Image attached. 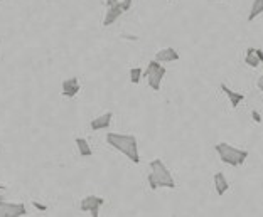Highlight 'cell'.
I'll list each match as a JSON object with an SVG mask.
<instances>
[{
    "label": "cell",
    "instance_id": "52a82bcc",
    "mask_svg": "<svg viewBox=\"0 0 263 217\" xmlns=\"http://www.w3.org/2000/svg\"><path fill=\"white\" fill-rule=\"evenodd\" d=\"M26 214L27 209L24 204H10L0 199V217H19Z\"/></svg>",
    "mask_w": 263,
    "mask_h": 217
},
{
    "label": "cell",
    "instance_id": "e0dca14e",
    "mask_svg": "<svg viewBox=\"0 0 263 217\" xmlns=\"http://www.w3.org/2000/svg\"><path fill=\"white\" fill-rule=\"evenodd\" d=\"M256 86H258V89L263 93V74L258 77V81H256Z\"/></svg>",
    "mask_w": 263,
    "mask_h": 217
},
{
    "label": "cell",
    "instance_id": "d6986e66",
    "mask_svg": "<svg viewBox=\"0 0 263 217\" xmlns=\"http://www.w3.org/2000/svg\"><path fill=\"white\" fill-rule=\"evenodd\" d=\"M117 2H120V0H106V7H111V5H115Z\"/></svg>",
    "mask_w": 263,
    "mask_h": 217
},
{
    "label": "cell",
    "instance_id": "9a60e30c",
    "mask_svg": "<svg viewBox=\"0 0 263 217\" xmlns=\"http://www.w3.org/2000/svg\"><path fill=\"white\" fill-rule=\"evenodd\" d=\"M260 14H263V0H253L252 10H250V15H248V22H252L253 19H256Z\"/></svg>",
    "mask_w": 263,
    "mask_h": 217
},
{
    "label": "cell",
    "instance_id": "8fae6325",
    "mask_svg": "<svg viewBox=\"0 0 263 217\" xmlns=\"http://www.w3.org/2000/svg\"><path fill=\"white\" fill-rule=\"evenodd\" d=\"M177 59H179V52L174 47H165V49L155 54V61L159 63H171V61H177Z\"/></svg>",
    "mask_w": 263,
    "mask_h": 217
},
{
    "label": "cell",
    "instance_id": "44dd1931",
    "mask_svg": "<svg viewBox=\"0 0 263 217\" xmlns=\"http://www.w3.org/2000/svg\"><path fill=\"white\" fill-rule=\"evenodd\" d=\"M4 189H5V187H4V185H0V190H4Z\"/></svg>",
    "mask_w": 263,
    "mask_h": 217
},
{
    "label": "cell",
    "instance_id": "7a4b0ae2",
    "mask_svg": "<svg viewBox=\"0 0 263 217\" xmlns=\"http://www.w3.org/2000/svg\"><path fill=\"white\" fill-rule=\"evenodd\" d=\"M151 173H148V187L152 190H157L159 187H167V189H176L174 177L169 168L165 167V164L160 159H155L151 162Z\"/></svg>",
    "mask_w": 263,
    "mask_h": 217
},
{
    "label": "cell",
    "instance_id": "5bb4252c",
    "mask_svg": "<svg viewBox=\"0 0 263 217\" xmlns=\"http://www.w3.org/2000/svg\"><path fill=\"white\" fill-rule=\"evenodd\" d=\"M76 147H78V150H80L81 156H91L93 155V150L85 138H76Z\"/></svg>",
    "mask_w": 263,
    "mask_h": 217
},
{
    "label": "cell",
    "instance_id": "6da1fadb",
    "mask_svg": "<svg viewBox=\"0 0 263 217\" xmlns=\"http://www.w3.org/2000/svg\"><path fill=\"white\" fill-rule=\"evenodd\" d=\"M106 143L115 150H118V152H122L128 160L134 162V164H140L139 145H137V138L134 135L108 133L106 135Z\"/></svg>",
    "mask_w": 263,
    "mask_h": 217
},
{
    "label": "cell",
    "instance_id": "ffe728a7",
    "mask_svg": "<svg viewBox=\"0 0 263 217\" xmlns=\"http://www.w3.org/2000/svg\"><path fill=\"white\" fill-rule=\"evenodd\" d=\"M253 118H255V122H256V123H260V122H261V120H260V114L256 113V111H253Z\"/></svg>",
    "mask_w": 263,
    "mask_h": 217
},
{
    "label": "cell",
    "instance_id": "9c48e42d",
    "mask_svg": "<svg viewBox=\"0 0 263 217\" xmlns=\"http://www.w3.org/2000/svg\"><path fill=\"white\" fill-rule=\"evenodd\" d=\"M111 118H113V113L108 111L105 114H101V116L91 120V123H89V126H91L93 131H100V130H106L111 123Z\"/></svg>",
    "mask_w": 263,
    "mask_h": 217
},
{
    "label": "cell",
    "instance_id": "2e32d148",
    "mask_svg": "<svg viewBox=\"0 0 263 217\" xmlns=\"http://www.w3.org/2000/svg\"><path fill=\"white\" fill-rule=\"evenodd\" d=\"M142 72H143L142 68H132L130 69V81L134 84H139L142 80Z\"/></svg>",
    "mask_w": 263,
    "mask_h": 217
},
{
    "label": "cell",
    "instance_id": "4fadbf2b",
    "mask_svg": "<svg viewBox=\"0 0 263 217\" xmlns=\"http://www.w3.org/2000/svg\"><path fill=\"white\" fill-rule=\"evenodd\" d=\"M214 187H216V192H218V195H224V192L230 189V185H228V180H226L224 173L218 172L216 175H214Z\"/></svg>",
    "mask_w": 263,
    "mask_h": 217
},
{
    "label": "cell",
    "instance_id": "7c38bea8",
    "mask_svg": "<svg viewBox=\"0 0 263 217\" xmlns=\"http://www.w3.org/2000/svg\"><path fill=\"white\" fill-rule=\"evenodd\" d=\"M221 91H223L226 96L230 98V103H231V106L233 108H236L238 105L241 103V101L245 100V96L241 94V93H235V91H231V89L226 86V84H221Z\"/></svg>",
    "mask_w": 263,
    "mask_h": 217
},
{
    "label": "cell",
    "instance_id": "5b68a950",
    "mask_svg": "<svg viewBox=\"0 0 263 217\" xmlns=\"http://www.w3.org/2000/svg\"><path fill=\"white\" fill-rule=\"evenodd\" d=\"M132 7V0H123V2H117L115 5L108 7V12H106L105 19H103V26L108 27L113 22H117V19L120 17L123 12H127Z\"/></svg>",
    "mask_w": 263,
    "mask_h": 217
},
{
    "label": "cell",
    "instance_id": "ba28073f",
    "mask_svg": "<svg viewBox=\"0 0 263 217\" xmlns=\"http://www.w3.org/2000/svg\"><path fill=\"white\" fill-rule=\"evenodd\" d=\"M80 93V81L78 77H69V80L63 81V94L66 98H74Z\"/></svg>",
    "mask_w": 263,
    "mask_h": 217
},
{
    "label": "cell",
    "instance_id": "30bf717a",
    "mask_svg": "<svg viewBox=\"0 0 263 217\" xmlns=\"http://www.w3.org/2000/svg\"><path fill=\"white\" fill-rule=\"evenodd\" d=\"M245 63L248 66H252V68H258L260 63H263V51L250 47L247 51V56H245Z\"/></svg>",
    "mask_w": 263,
    "mask_h": 217
},
{
    "label": "cell",
    "instance_id": "277c9868",
    "mask_svg": "<svg viewBox=\"0 0 263 217\" xmlns=\"http://www.w3.org/2000/svg\"><path fill=\"white\" fill-rule=\"evenodd\" d=\"M143 77H147L148 81V86H151L154 91H159L160 89V83H162L164 76H165V68L164 66H160L159 61H151L147 66V71L142 72Z\"/></svg>",
    "mask_w": 263,
    "mask_h": 217
},
{
    "label": "cell",
    "instance_id": "ac0fdd59",
    "mask_svg": "<svg viewBox=\"0 0 263 217\" xmlns=\"http://www.w3.org/2000/svg\"><path fill=\"white\" fill-rule=\"evenodd\" d=\"M34 207H35V209H39V210H46V209H47L46 206H43V204H39L37 201H34Z\"/></svg>",
    "mask_w": 263,
    "mask_h": 217
},
{
    "label": "cell",
    "instance_id": "3957f363",
    "mask_svg": "<svg viewBox=\"0 0 263 217\" xmlns=\"http://www.w3.org/2000/svg\"><path fill=\"white\" fill-rule=\"evenodd\" d=\"M214 148H216L221 162H224V164H228L231 167H240L245 164V160L248 159L247 150H240V148L233 147V145H230V143H224V142L218 143Z\"/></svg>",
    "mask_w": 263,
    "mask_h": 217
},
{
    "label": "cell",
    "instance_id": "8992f818",
    "mask_svg": "<svg viewBox=\"0 0 263 217\" xmlns=\"http://www.w3.org/2000/svg\"><path fill=\"white\" fill-rule=\"evenodd\" d=\"M103 204H105V199L103 197L86 195L81 201V210H83V212H89L93 217H98L100 215V207L103 206Z\"/></svg>",
    "mask_w": 263,
    "mask_h": 217
}]
</instances>
